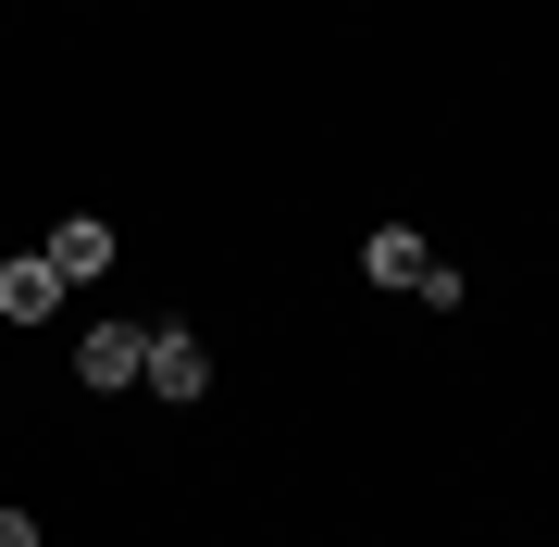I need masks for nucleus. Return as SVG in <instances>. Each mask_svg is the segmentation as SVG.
I'll return each mask as SVG.
<instances>
[{
  "label": "nucleus",
  "instance_id": "nucleus-1",
  "mask_svg": "<svg viewBox=\"0 0 559 547\" xmlns=\"http://www.w3.org/2000/svg\"><path fill=\"white\" fill-rule=\"evenodd\" d=\"M138 373H150V324H87L75 385H100V399H112V385H138Z\"/></svg>",
  "mask_w": 559,
  "mask_h": 547
},
{
  "label": "nucleus",
  "instance_id": "nucleus-2",
  "mask_svg": "<svg viewBox=\"0 0 559 547\" xmlns=\"http://www.w3.org/2000/svg\"><path fill=\"white\" fill-rule=\"evenodd\" d=\"M62 299H75V286L50 274V249H25V262H0V324H50Z\"/></svg>",
  "mask_w": 559,
  "mask_h": 547
},
{
  "label": "nucleus",
  "instance_id": "nucleus-3",
  "mask_svg": "<svg viewBox=\"0 0 559 547\" xmlns=\"http://www.w3.org/2000/svg\"><path fill=\"white\" fill-rule=\"evenodd\" d=\"M50 274H62V286H100V274H112V224H100V212H62V224H50Z\"/></svg>",
  "mask_w": 559,
  "mask_h": 547
},
{
  "label": "nucleus",
  "instance_id": "nucleus-4",
  "mask_svg": "<svg viewBox=\"0 0 559 547\" xmlns=\"http://www.w3.org/2000/svg\"><path fill=\"white\" fill-rule=\"evenodd\" d=\"M138 385H162V399H200V385H212V348L187 336V324H150V373H138Z\"/></svg>",
  "mask_w": 559,
  "mask_h": 547
},
{
  "label": "nucleus",
  "instance_id": "nucleus-5",
  "mask_svg": "<svg viewBox=\"0 0 559 547\" xmlns=\"http://www.w3.org/2000/svg\"><path fill=\"white\" fill-rule=\"evenodd\" d=\"M423 262H436V249H423L411 224H373V237H360V274H373V286H411Z\"/></svg>",
  "mask_w": 559,
  "mask_h": 547
},
{
  "label": "nucleus",
  "instance_id": "nucleus-6",
  "mask_svg": "<svg viewBox=\"0 0 559 547\" xmlns=\"http://www.w3.org/2000/svg\"><path fill=\"white\" fill-rule=\"evenodd\" d=\"M0 547H38V510H0Z\"/></svg>",
  "mask_w": 559,
  "mask_h": 547
}]
</instances>
